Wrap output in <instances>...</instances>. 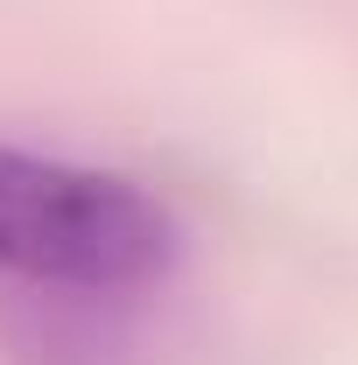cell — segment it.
<instances>
[{
    "label": "cell",
    "instance_id": "cell-1",
    "mask_svg": "<svg viewBox=\"0 0 358 365\" xmlns=\"http://www.w3.org/2000/svg\"><path fill=\"white\" fill-rule=\"evenodd\" d=\"M183 218L155 182L0 140V288L148 295L183 260Z\"/></svg>",
    "mask_w": 358,
    "mask_h": 365
},
{
    "label": "cell",
    "instance_id": "cell-2",
    "mask_svg": "<svg viewBox=\"0 0 358 365\" xmlns=\"http://www.w3.org/2000/svg\"><path fill=\"white\" fill-rule=\"evenodd\" d=\"M14 365H134V295L0 288Z\"/></svg>",
    "mask_w": 358,
    "mask_h": 365
}]
</instances>
